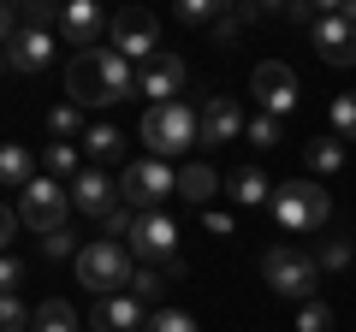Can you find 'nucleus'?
Here are the masks:
<instances>
[{"mask_svg":"<svg viewBox=\"0 0 356 332\" xmlns=\"http://www.w3.org/2000/svg\"><path fill=\"white\" fill-rule=\"evenodd\" d=\"M77 249H83V243L72 238V226H65V231H48V238H42V256H48V261H65V256L77 261Z\"/></svg>","mask_w":356,"mask_h":332,"instance_id":"c9c22d12","label":"nucleus"},{"mask_svg":"<svg viewBox=\"0 0 356 332\" xmlns=\"http://www.w3.org/2000/svg\"><path fill=\"white\" fill-rule=\"evenodd\" d=\"M309 42L321 48L327 65H356V30L344 24V18H321V24L309 30Z\"/></svg>","mask_w":356,"mask_h":332,"instance_id":"f3484780","label":"nucleus"},{"mask_svg":"<svg viewBox=\"0 0 356 332\" xmlns=\"http://www.w3.org/2000/svg\"><path fill=\"white\" fill-rule=\"evenodd\" d=\"M42 166H48V179H54V184H72L77 172H83V166H77V149H72V142H48Z\"/></svg>","mask_w":356,"mask_h":332,"instance_id":"5701e85b","label":"nucleus"},{"mask_svg":"<svg viewBox=\"0 0 356 332\" xmlns=\"http://www.w3.org/2000/svg\"><path fill=\"white\" fill-rule=\"evenodd\" d=\"M131 249L125 243H107V238H95V243H83L77 249V285H89L95 297H119V291H131Z\"/></svg>","mask_w":356,"mask_h":332,"instance_id":"7ed1b4c3","label":"nucleus"},{"mask_svg":"<svg viewBox=\"0 0 356 332\" xmlns=\"http://www.w3.org/2000/svg\"><path fill=\"white\" fill-rule=\"evenodd\" d=\"M125 249H131V256H143V267H172V261H178V226L166 214H143Z\"/></svg>","mask_w":356,"mask_h":332,"instance_id":"9d476101","label":"nucleus"},{"mask_svg":"<svg viewBox=\"0 0 356 332\" xmlns=\"http://www.w3.org/2000/svg\"><path fill=\"white\" fill-rule=\"evenodd\" d=\"M54 48H60V42H54L48 30H24V24H18V36L0 48V72H48Z\"/></svg>","mask_w":356,"mask_h":332,"instance_id":"ddd939ff","label":"nucleus"},{"mask_svg":"<svg viewBox=\"0 0 356 332\" xmlns=\"http://www.w3.org/2000/svg\"><path fill=\"white\" fill-rule=\"evenodd\" d=\"M65 190H72V208H77V214L107 219V214L119 208V184H107V172H102V166H83V172H77V179L65 184Z\"/></svg>","mask_w":356,"mask_h":332,"instance_id":"dca6fc26","label":"nucleus"},{"mask_svg":"<svg viewBox=\"0 0 356 332\" xmlns=\"http://www.w3.org/2000/svg\"><path fill=\"white\" fill-rule=\"evenodd\" d=\"M18 24L24 30H60V6H54V0H24V6H18Z\"/></svg>","mask_w":356,"mask_h":332,"instance_id":"b1692460","label":"nucleus"},{"mask_svg":"<svg viewBox=\"0 0 356 332\" xmlns=\"http://www.w3.org/2000/svg\"><path fill=\"white\" fill-rule=\"evenodd\" d=\"M30 320H36V308H24L18 297H0V332H30Z\"/></svg>","mask_w":356,"mask_h":332,"instance_id":"c756f323","label":"nucleus"},{"mask_svg":"<svg viewBox=\"0 0 356 332\" xmlns=\"http://www.w3.org/2000/svg\"><path fill=\"white\" fill-rule=\"evenodd\" d=\"M220 13H226L220 0H178V18L184 24H220Z\"/></svg>","mask_w":356,"mask_h":332,"instance_id":"2f4dec72","label":"nucleus"},{"mask_svg":"<svg viewBox=\"0 0 356 332\" xmlns=\"http://www.w3.org/2000/svg\"><path fill=\"white\" fill-rule=\"evenodd\" d=\"M261 279L273 285V291L285 297V303H315V291H321V267H315V256L309 249H297V243H273L261 256Z\"/></svg>","mask_w":356,"mask_h":332,"instance_id":"f257e3e1","label":"nucleus"},{"mask_svg":"<svg viewBox=\"0 0 356 332\" xmlns=\"http://www.w3.org/2000/svg\"><path fill=\"white\" fill-rule=\"evenodd\" d=\"M243 125H250V113H243L232 95H208L202 101V119H196V131H202V149H214V142H238L243 137Z\"/></svg>","mask_w":356,"mask_h":332,"instance_id":"9b49d317","label":"nucleus"},{"mask_svg":"<svg viewBox=\"0 0 356 332\" xmlns=\"http://www.w3.org/2000/svg\"><path fill=\"white\" fill-rule=\"evenodd\" d=\"M30 179H36L30 149H24V142H0V184H6V190H24Z\"/></svg>","mask_w":356,"mask_h":332,"instance_id":"aec40b11","label":"nucleus"},{"mask_svg":"<svg viewBox=\"0 0 356 332\" xmlns=\"http://www.w3.org/2000/svg\"><path fill=\"white\" fill-rule=\"evenodd\" d=\"M107 30H113V24L102 18V6H89V0H72V6H60V36L72 42L77 53H95Z\"/></svg>","mask_w":356,"mask_h":332,"instance_id":"4468645a","label":"nucleus"},{"mask_svg":"<svg viewBox=\"0 0 356 332\" xmlns=\"http://www.w3.org/2000/svg\"><path fill=\"white\" fill-rule=\"evenodd\" d=\"M30 332H77V308L60 303V297H48V303H36V320H30Z\"/></svg>","mask_w":356,"mask_h":332,"instance_id":"412c9836","label":"nucleus"},{"mask_svg":"<svg viewBox=\"0 0 356 332\" xmlns=\"http://www.w3.org/2000/svg\"><path fill=\"white\" fill-rule=\"evenodd\" d=\"M332 131H339L344 142H356V90H350V95H339V101H332Z\"/></svg>","mask_w":356,"mask_h":332,"instance_id":"f704fd0d","label":"nucleus"},{"mask_svg":"<svg viewBox=\"0 0 356 332\" xmlns=\"http://www.w3.org/2000/svg\"><path fill=\"white\" fill-rule=\"evenodd\" d=\"M18 285H24V261L0 256V297H18Z\"/></svg>","mask_w":356,"mask_h":332,"instance_id":"e433bc0d","label":"nucleus"},{"mask_svg":"<svg viewBox=\"0 0 356 332\" xmlns=\"http://www.w3.org/2000/svg\"><path fill=\"white\" fill-rule=\"evenodd\" d=\"M24 226V219H18V208H6L0 202V256H6V243H13V231Z\"/></svg>","mask_w":356,"mask_h":332,"instance_id":"58836bf2","label":"nucleus"},{"mask_svg":"<svg viewBox=\"0 0 356 332\" xmlns=\"http://www.w3.org/2000/svg\"><path fill=\"white\" fill-rule=\"evenodd\" d=\"M137 219H143L137 208H125V202H119L113 214L102 219V238H107V243H131V231H137Z\"/></svg>","mask_w":356,"mask_h":332,"instance_id":"cd10ccee","label":"nucleus"},{"mask_svg":"<svg viewBox=\"0 0 356 332\" xmlns=\"http://www.w3.org/2000/svg\"><path fill=\"white\" fill-rule=\"evenodd\" d=\"M143 326H149V308H143L131 291L95 297V308H89V332H143Z\"/></svg>","mask_w":356,"mask_h":332,"instance_id":"2eb2a0df","label":"nucleus"},{"mask_svg":"<svg viewBox=\"0 0 356 332\" xmlns=\"http://www.w3.org/2000/svg\"><path fill=\"white\" fill-rule=\"evenodd\" d=\"M273 219H280L285 231H321L332 219V196L321 190L315 179H291L273 190Z\"/></svg>","mask_w":356,"mask_h":332,"instance_id":"20e7f679","label":"nucleus"},{"mask_svg":"<svg viewBox=\"0 0 356 332\" xmlns=\"http://www.w3.org/2000/svg\"><path fill=\"white\" fill-rule=\"evenodd\" d=\"M297 332H332V308L321 303V297L303 303V308H297Z\"/></svg>","mask_w":356,"mask_h":332,"instance_id":"72a5a7b5","label":"nucleus"},{"mask_svg":"<svg viewBox=\"0 0 356 332\" xmlns=\"http://www.w3.org/2000/svg\"><path fill=\"white\" fill-rule=\"evenodd\" d=\"M350 261H356L350 238H327V243H321V249H315V267H321V273H344V267H350Z\"/></svg>","mask_w":356,"mask_h":332,"instance_id":"a878e982","label":"nucleus"},{"mask_svg":"<svg viewBox=\"0 0 356 332\" xmlns=\"http://www.w3.org/2000/svg\"><path fill=\"white\" fill-rule=\"evenodd\" d=\"M143 332H196V320L184 315V308H154V315H149V326H143Z\"/></svg>","mask_w":356,"mask_h":332,"instance_id":"473e14b6","label":"nucleus"},{"mask_svg":"<svg viewBox=\"0 0 356 332\" xmlns=\"http://www.w3.org/2000/svg\"><path fill=\"white\" fill-rule=\"evenodd\" d=\"M202 226L214 231V238H232V214H202Z\"/></svg>","mask_w":356,"mask_h":332,"instance_id":"a19ab883","label":"nucleus"},{"mask_svg":"<svg viewBox=\"0 0 356 332\" xmlns=\"http://www.w3.org/2000/svg\"><path fill=\"white\" fill-rule=\"evenodd\" d=\"M65 95H72V107H113V83H107L102 48L72 53V65H65Z\"/></svg>","mask_w":356,"mask_h":332,"instance_id":"1a4fd4ad","label":"nucleus"},{"mask_svg":"<svg viewBox=\"0 0 356 332\" xmlns=\"http://www.w3.org/2000/svg\"><path fill=\"white\" fill-rule=\"evenodd\" d=\"M184 83H191V65L178 60V53H154V60L137 72V90H143V95H154L149 107L178 101V95H184Z\"/></svg>","mask_w":356,"mask_h":332,"instance_id":"f8f14e48","label":"nucleus"},{"mask_svg":"<svg viewBox=\"0 0 356 332\" xmlns=\"http://www.w3.org/2000/svg\"><path fill=\"white\" fill-rule=\"evenodd\" d=\"M226 196L238 208H261V202H273V184H267V172L243 166V172H232V179H226Z\"/></svg>","mask_w":356,"mask_h":332,"instance_id":"6ab92c4d","label":"nucleus"},{"mask_svg":"<svg viewBox=\"0 0 356 332\" xmlns=\"http://www.w3.org/2000/svg\"><path fill=\"white\" fill-rule=\"evenodd\" d=\"M166 196H178V172L166 160L125 166V179H119V202H125V208H137V214H161Z\"/></svg>","mask_w":356,"mask_h":332,"instance_id":"39448f33","label":"nucleus"},{"mask_svg":"<svg viewBox=\"0 0 356 332\" xmlns=\"http://www.w3.org/2000/svg\"><path fill=\"white\" fill-rule=\"evenodd\" d=\"M83 149H89V160H113V154L125 149V137H119L113 125H89L83 131Z\"/></svg>","mask_w":356,"mask_h":332,"instance_id":"393cba45","label":"nucleus"},{"mask_svg":"<svg viewBox=\"0 0 356 332\" xmlns=\"http://www.w3.org/2000/svg\"><path fill=\"white\" fill-rule=\"evenodd\" d=\"M303 154H309V166H315L321 179H327V172H344V137H315Z\"/></svg>","mask_w":356,"mask_h":332,"instance_id":"4be33fe9","label":"nucleus"},{"mask_svg":"<svg viewBox=\"0 0 356 332\" xmlns=\"http://www.w3.org/2000/svg\"><path fill=\"white\" fill-rule=\"evenodd\" d=\"M13 36H18V6H13V0H0V48H6Z\"/></svg>","mask_w":356,"mask_h":332,"instance_id":"4c0bfd02","label":"nucleus"},{"mask_svg":"<svg viewBox=\"0 0 356 332\" xmlns=\"http://www.w3.org/2000/svg\"><path fill=\"white\" fill-rule=\"evenodd\" d=\"M238 13H220V24H214V42H238Z\"/></svg>","mask_w":356,"mask_h":332,"instance_id":"ea45409f","label":"nucleus"},{"mask_svg":"<svg viewBox=\"0 0 356 332\" xmlns=\"http://www.w3.org/2000/svg\"><path fill=\"white\" fill-rule=\"evenodd\" d=\"M65 214H72V190L54 179H30L24 190H18V219H24L30 231H65Z\"/></svg>","mask_w":356,"mask_h":332,"instance_id":"423d86ee","label":"nucleus"},{"mask_svg":"<svg viewBox=\"0 0 356 332\" xmlns=\"http://www.w3.org/2000/svg\"><path fill=\"white\" fill-rule=\"evenodd\" d=\"M243 131H250L255 149H280V119H273V113H250V125H243Z\"/></svg>","mask_w":356,"mask_h":332,"instance_id":"7c9ffc66","label":"nucleus"},{"mask_svg":"<svg viewBox=\"0 0 356 332\" xmlns=\"http://www.w3.org/2000/svg\"><path fill=\"white\" fill-rule=\"evenodd\" d=\"M48 131H54V142H72V137H83V107H54L48 113Z\"/></svg>","mask_w":356,"mask_h":332,"instance_id":"bb28decb","label":"nucleus"},{"mask_svg":"<svg viewBox=\"0 0 356 332\" xmlns=\"http://www.w3.org/2000/svg\"><path fill=\"white\" fill-rule=\"evenodd\" d=\"M178 196H184V202H196V208H208V202L220 196V172H214V166H202V160L178 166Z\"/></svg>","mask_w":356,"mask_h":332,"instance_id":"a211bd4d","label":"nucleus"},{"mask_svg":"<svg viewBox=\"0 0 356 332\" xmlns=\"http://www.w3.org/2000/svg\"><path fill=\"white\" fill-rule=\"evenodd\" d=\"M107 42H113V53H125L131 65H149L154 53H161V18L143 13V6H131V13H119V18H113Z\"/></svg>","mask_w":356,"mask_h":332,"instance_id":"6e6552de","label":"nucleus"},{"mask_svg":"<svg viewBox=\"0 0 356 332\" xmlns=\"http://www.w3.org/2000/svg\"><path fill=\"white\" fill-rule=\"evenodd\" d=\"M196 107L191 101H161V107H149L143 113V142H149V160H172V154H184V149H196Z\"/></svg>","mask_w":356,"mask_h":332,"instance_id":"f03ea898","label":"nucleus"},{"mask_svg":"<svg viewBox=\"0 0 356 332\" xmlns=\"http://www.w3.org/2000/svg\"><path fill=\"white\" fill-rule=\"evenodd\" d=\"M250 95H255V113L285 119V113H297V101H303V83H297V72L285 60H261L250 72Z\"/></svg>","mask_w":356,"mask_h":332,"instance_id":"0eeeda50","label":"nucleus"},{"mask_svg":"<svg viewBox=\"0 0 356 332\" xmlns=\"http://www.w3.org/2000/svg\"><path fill=\"white\" fill-rule=\"evenodd\" d=\"M161 279H166V273H161V267H137V273H131V297H137V303H143V308H149V303H154V297H161V291H166V285H161Z\"/></svg>","mask_w":356,"mask_h":332,"instance_id":"c85d7f7f","label":"nucleus"}]
</instances>
